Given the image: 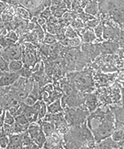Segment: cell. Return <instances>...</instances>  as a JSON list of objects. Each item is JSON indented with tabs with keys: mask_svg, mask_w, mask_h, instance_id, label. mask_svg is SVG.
I'll use <instances>...</instances> for the list:
<instances>
[{
	"mask_svg": "<svg viewBox=\"0 0 124 149\" xmlns=\"http://www.w3.org/2000/svg\"><path fill=\"white\" fill-rule=\"evenodd\" d=\"M113 121L114 120L111 116H107L103 120V121L101 122L96 129L92 130V133L95 141L99 143L102 139L111 135L114 130L115 129V125Z\"/></svg>",
	"mask_w": 124,
	"mask_h": 149,
	"instance_id": "1",
	"label": "cell"
},
{
	"mask_svg": "<svg viewBox=\"0 0 124 149\" xmlns=\"http://www.w3.org/2000/svg\"><path fill=\"white\" fill-rule=\"evenodd\" d=\"M0 54L4 57L8 62L13 60H22V50L20 45L14 44L6 47L0 51Z\"/></svg>",
	"mask_w": 124,
	"mask_h": 149,
	"instance_id": "2",
	"label": "cell"
},
{
	"mask_svg": "<svg viewBox=\"0 0 124 149\" xmlns=\"http://www.w3.org/2000/svg\"><path fill=\"white\" fill-rule=\"evenodd\" d=\"M87 116L86 111L80 109H70L66 113L65 118L70 125H80L84 121Z\"/></svg>",
	"mask_w": 124,
	"mask_h": 149,
	"instance_id": "3",
	"label": "cell"
},
{
	"mask_svg": "<svg viewBox=\"0 0 124 149\" xmlns=\"http://www.w3.org/2000/svg\"><path fill=\"white\" fill-rule=\"evenodd\" d=\"M20 71L18 72H3L0 77V87H8L17 83L20 78Z\"/></svg>",
	"mask_w": 124,
	"mask_h": 149,
	"instance_id": "4",
	"label": "cell"
},
{
	"mask_svg": "<svg viewBox=\"0 0 124 149\" xmlns=\"http://www.w3.org/2000/svg\"><path fill=\"white\" fill-rule=\"evenodd\" d=\"M9 142L6 148H22V137L21 134H13L9 136Z\"/></svg>",
	"mask_w": 124,
	"mask_h": 149,
	"instance_id": "5",
	"label": "cell"
},
{
	"mask_svg": "<svg viewBox=\"0 0 124 149\" xmlns=\"http://www.w3.org/2000/svg\"><path fill=\"white\" fill-rule=\"evenodd\" d=\"M79 30L81 32V37L82 41L84 42V43H91L97 39V37L92 28H88L86 29L79 28Z\"/></svg>",
	"mask_w": 124,
	"mask_h": 149,
	"instance_id": "6",
	"label": "cell"
},
{
	"mask_svg": "<svg viewBox=\"0 0 124 149\" xmlns=\"http://www.w3.org/2000/svg\"><path fill=\"white\" fill-rule=\"evenodd\" d=\"M122 142V141H121ZM119 142H116L114 140H112L111 137H108L106 138L102 139V141H100L98 144L99 145L97 146V148H120V144Z\"/></svg>",
	"mask_w": 124,
	"mask_h": 149,
	"instance_id": "7",
	"label": "cell"
},
{
	"mask_svg": "<svg viewBox=\"0 0 124 149\" xmlns=\"http://www.w3.org/2000/svg\"><path fill=\"white\" fill-rule=\"evenodd\" d=\"M41 130V127L40 124L37 123L36 122H33L29 123V125H28L27 130L26 131H27L28 135H30V138L33 139L37 136V135L40 132Z\"/></svg>",
	"mask_w": 124,
	"mask_h": 149,
	"instance_id": "8",
	"label": "cell"
},
{
	"mask_svg": "<svg viewBox=\"0 0 124 149\" xmlns=\"http://www.w3.org/2000/svg\"><path fill=\"white\" fill-rule=\"evenodd\" d=\"M15 11L18 13L19 17L21 18L24 19L25 20H30L32 18V14L30 13V10L22 6V5L17 6L15 7Z\"/></svg>",
	"mask_w": 124,
	"mask_h": 149,
	"instance_id": "9",
	"label": "cell"
},
{
	"mask_svg": "<svg viewBox=\"0 0 124 149\" xmlns=\"http://www.w3.org/2000/svg\"><path fill=\"white\" fill-rule=\"evenodd\" d=\"M20 5L31 10L41 4L43 0H19Z\"/></svg>",
	"mask_w": 124,
	"mask_h": 149,
	"instance_id": "10",
	"label": "cell"
},
{
	"mask_svg": "<svg viewBox=\"0 0 124 149\" xmlns=\"http://www.w3.org/2000/svg\"><path fill=\"white\" fill-rule=\"evenodd\" d=\"M40 125H41V129H42L43 132L44 133L46 137H48L49 135H50L53 132L55 131V124L52 122H43L42 123L40 124Z\"/></svg>",
	"mask_w": 124,
	"mask_h": 149,
	"instance_id": "11",
	"label": "cell"
},
{
	"mask_svg": "<svg viewBox=\"0 0 124 149\" xmlns=\"http://www.w3.org/2000/svg\"><path fill=\"white\" fill-rule=\"evenodd\" d=\"M63 110L60 99H57L47 107V111L50 113H57L62 112Z\"/></svg>",
	"mask_w": 124,
	"mask_h": 149,
	"instance_id": "12",
	"label": "cell"
},
{
	"mask_svg": "<svg viewBox=\"0 0 124 149\" xmlns=\"http://www.w3.org/2000/svg\"><path fill=\"white\" fill-rule=\"evenodd\" d=\"M24 67V63L22 60H13L8 63V70L11 72H18Z\"/></svg>",
	"mask_w": 124,
	"mask_h": 149,
	"instance_id": "13",
	"label": "cell"
},
{
	"mask_svg": "<svg viewBox=\"0 0 124 149\" xmlns=\"http://www.w3.org/2000/svg\"><path fill=\"white\" fill-rule=\"evenodd\" d=\"M60 43L65 46H70V47H77L80 45L81 43V39L79 37L72 38V39H68V38H65V39L61 40Z\"/></svg>",
	"mask_w": 124,
	"mask_h": 149,
	"instance_id": "14",
	"label": "cell"
},
{
	"mask_svg": "<svg viewBox=\"0 0 124 149\" xmlns=\"http://www.w3.org/2000/svg\"><path fill=\"white\" fill-rule=\"evenodd\" d=\"M85 13L95 16L98 13V3L96 1H92L86 5L85 8Z\"/></svg>",
	"mask_w": 124,
	"mask_h": 149,
	"instance_id": "15",
	"label": "cell"
},
{
	"mask_svg": "<svg viewBox=\"0 0 124 149\" xmlns=\"http://www.w3.org/2000/svg\"><path fill=\"white\" fill-rule=\"evenodd\" d=\"M123 128H116L110 135L112 140L116 142H119L123 141Z\"/></svg>",
	"mask_w": 124,
	"mask_h": 149,
	"instance_id": "16",
	"label": "cell"
},
{
	"mask_svg": "<svg viewBox=\"0 0 124 149\" xmlns=\"http://www.w3.org/2000/svg\"><path fill=\"white\" fill-rule=\"evenodd\" d=\"M33 142L38 146L39 148H43V145H44L46 141V136L43 132L42 129L40 131V132L38 133L35 138L32 139Z\"/></svg>",
	"mask_w": 124,
	"mask_h": 149,
	"instance_id": "17",
	"label": "cell"
},
{
	"mask_svg": "<svg viewBox=\"0 0 124 149\" xmlns=\"http://www.w3.org/2000/svg\"><path fill=\"white\" fill-rule=\"evenodd\" d=\"M24 62L25 64L27 65L28 66L34 65L36 62L35 56H34L33 54H32V52H28L24 56Z\"/></svg>",
	"mask_w": 124,
	"mask_h": 149,
	"instance_id": "18",
	"label": "cell"
},
{
	"mask_svg": "<svg viewBox=\"0 0 124 149\" xmlns=\"http://www.w3.org/2000/svg\"><path fill=\"white\" fill-rule=\"evenodd\" d=\"M1 17L2 19L3 22L5 23L11 22L13 19V14L11 12V10H8V9L6 8L5 10L1 15Z\"/></svg>",
	"mask_w": 124,
	"mask_h": 149,
	"instance_id": "19",
	"label": "cell"
},
{
	"mask_svg": "<svg viewBox=\"0 0 124 149\" xmlns=\"http://www.w3.org/2000/svg\"><path fill=\"white\" fill-rule=\"evenodd\" d=\"M47 112V105L43 101H41V107H40L39 111L37 114V120L44 118Z\"/></svg>",
	"mask_w": 124,
	"mask_h": 149,
	"instance_id": "20",
	"label": "cell"
},
{
	"mask_svg": "<svg viewBox=\"0 0 124 149\" xmlns=\"http://www.w3.org/2000/svg\"><path fill=\"white\" fill-rule=\"evenodd\" d=\"M15 122V116H13L12 114L9 112L8 110H5L4 124H7V125H12Z\"/></svg>",
	"mask_w": 124,
	"mask_h": 149,
	"instance_id": "21",
	"label": "cell"
},
{
	"mask_svg": "<svg viewBox=\"0 0 124 149\" xmlns=\"http://www.w3.org/2000/svg\"><path fill=\"white\" fill-rule=\"evenodd\" d=\"M15 122H17L18 123L24 126L28 125V124L30 123L24 114H19V115L15 116Z\"/></svg>",
	"mask_w": 124,
	"mask_h": 149,
	"instance_id": "22",
	"label": "cell"
},
{
	"mask_svg": "<svg viewBox=\"0 0 124 149\" xmlns=\"http://www.w3.org/2000/svg\"><path fill=\"white\" fill-rule=\"evenodd\" d=\"M8 63L0 54V72H8Z\"/></svg>",
	"mask_w": 124,
	"mask_h": 149,
	"instance_id": "23",
	"label": "cell"
},
{
	"mask_svg": "<svg viewBox=\"0 0 124 149\" xmlns=\"http://www.w3.org/2000/svg\"><path fill=\"white\" fill-rule=\"evenodd\" d=\"M43 42L45 43H47V44H53V43H55L57 41V37L53 35L52 34L48 33L46 34L45 37L43 38Z\"/></svg>",
	"mask_w": 124,
	"mask_h": 149,
	"instance_id": "24",
	"label": "cell"
},
{
	"mask_svg": "<svg viewBox=\"0 0 124 149\" xmlns=\"http://www.w3.org/2000/svg\"><path fill=\"white\" fill-rule=\"evenodd\" d=\"M65 37L68 38V39H72V38H76L79 37H78L77 32H76L72 28L69 27L66 30V32H65Z\"/></svg>",
	"mask_w": 124,
	"mask_h": 149,
	"instance_id": "25",
	"label": "cell"
},
{
	"mask_svg": "<svg viewBox=\"0 0 124 149\" xmlns=\"http://www.w3.org/2000/svg\"><path fill=\"white\" fill-rule=\"evenodd\" d=\"M37 99L35 98L34 96H32V95L28 94V96L26 97V98L24 99V100L22 101L24 103V104H26L27 106H29V107H32V105H33L35 103L37 102Z\"/></svg>",
	"mask_w": 124,
	"mask_h": 149,
	"instance_id": "26",
	"label": "cell"
},
{
	"mask_svg": "<svg viewBox=\"0 0 124 149\" xmlns=\"http://www.w3.org/2000/svg\"><path fill=\"white\" fill-rule=\"evenodd\" d=\"M1 128H2L4 133L6 135H7L8 137L11 136V135L14 134V133H13V131L12 126L11 125H7V124H4V125L2 126V127Z\"/></svg>",
	"mask_w": 124,
	"mask_h": 149,
	"instance_id": "27",
	"label": "cell"
},
{
	"mask_svg": "<svg viewBox=\"0 0 124 149\" xmlns=\"http://www.w3.org/2000/svg\"><path fill=\"white\" fill-rule=\"evenodd\" d=\"M5 37L8 38L9 39H11V41L14 42V43H16L19 39L18 35L17 34V33L14 31V30H10L8 33H6Z\"/></svg>",
	"mask_w": 124,
	"mask_h": 149,
	"instance_id": "28",
	"label": "cell"
},
{
	"mask_svg": "<svg viewBox=\"0 0 124 149\" xmlns=\"http://www.w3.org/2000/svg\"><path fill=\"white\" fill-rule=\"evenodd\" d=\"M95 34L96 35L97 38H99V39H102L103 36V32H104V28H103L102 25L101 24H99L95 28L94 30Z\"/></svg>",
	"mask_w": 124,
	"mask_h": 149,
	"instance_id": "29",
	"label": "cell"
},
{
	"mask_svg": "<svg viewBox=\"0 0 124 149\" xmlns=\"http://www.w3.org/2000/svg\"><path fill=\"white\" fill-rule=\"evenodd\" d=\"M9 142V137L7 135H4L0 137V148H6Z\"/></svg>",
	"mask_w": 124,
	"mask_h": 149,
	"instance_id": "30",
	"label": "cell"
},
{
	"mask_svg": "<svg viewBox=\"0 0 124 149\" xmlns=\"http://www.w3.org/2000/svg\"><path fill=\"white\" fill-rule=\"evenodd\" d=\"M39 16L43 17V18H45L46 20H48V19L50 18L51 16H52V12H51L50 6L46 8L44 10H43V12L40 14Z\"/></svg>",
	"mask_w": 124,
	"mask_h": 149,
	"instance_id": "31",
	"label": "cell"
},
{
	"mask_svg": "<svg viewBox=\"0 0 124 149\" xmlns=\"http://www.w3.org/2000/svg\"><path fill=\"white\" fill-rule=\"evenodd\" d=\"M95 102H96V100H95V99L93 98L92 97H90V98L88 99L86 101V106H88V107L90 110H92L95 108V104H96Z\"/></svg>",
	"mask_w": 124,
	"mask_h": 149,
	"instance_id": "32",
	"label": "cell"
},
{
	"mask_svg": "<svg viewBox=\"0 0 124 149\" xmlns=\"http://www.w3.org/2000/svg\"><path fill=\"white\" fill-rule=\"evenodd\" d=\"M36 18V22L35 23L36 24H37L39 26H41V27H43V26H45L47 22V20L45 18H43V17H41V16H38V17H35Z\"/></svg>",
	"mask_w": 124,
	"mask_h": 149,
	"instance_id": "33",
	"label": "cell"
},
{
	"mask_svg": "<svg viewBox=\"0 0 124 149\" xmlns=\"http://www.w3.org/2000/svg\"><path fill=\"white\" fill-rule=\"evenodd\" d=\"M87 24L88 28H95L97 25L99 24V21L96 19V18L87 21Z\"/></svg>",
	"mask_w": 124,
	"mask_h": 149,
	"instance_id": "34",
	"label": "cell"
},
{
	"mask_svg": "<svg viewBox=\"0 0 124 149\" xmlns=\"http://www.w3.org/2000/svg\"><path fill=\"white\" fill-rule=\"evenodd\" d=\"M0 32H2L4 34H6V24L3 22L2 19H1V15H0Z\"/></svg>",
	"mask_w": 124,
	"mask_h": 149,
	"instance_id": "35",
	"label": "cell"
},
{
	"mask_svg": "<svg viewBox=\"0 0 124 149\" xmlns=\"http://www.w3.org/2000/svg\"><path fill=\"white\" fill-rule=\"evenodd\" d=\"M4 113L5 110H4L1 115H0V128L2 127L4 124Z\"/></svg>",
	"mask_w": 124,
	"mask_h": 149,
	"instance_id": "36",
	"label": "cell"
},
{
	"mask_svg": "<svg viewBox=\"0 0 124 149\" xmlns=\"http://www.w3.org/2000/svg\"><path fill=\"white\" fill-rule=\"evenodd\" d=\"M6 8V6L5 3L0 1V15L2 14V13L5 10Z\"/></svg>",
	"mask_w": 124,
	"mask_h": 149,
	"instance_id": "37",
	"label": "cell"
},
{
	"mask_svg": "<svg viewBox=\"0 0 124 149\" xmlns=\"http://www.w3.org/2000/svg\"><path fill=\"white\" fill-rule=\"evenodd\" d=\"M63 1H64L66 6L70 7L71 6V3L73 1V0H63Z\"/></svg>",
	"mask_w": 124,
	"mask_h": 149,
	"instance_id": "38",
	"label": "cell"
},
{
	"mask_svg": "<svg viewBox=\"0 0 124 149\" xmlns=\"http://www.w3.org/2000/svg\"><path fill=\"white\" fill-rule=\"evenodd\" d=\"M13 0H0V1H2V2L5 3H11L13 2Z\"/></svg>",
	"mask_w": 124,
	"mask_h": 149,
	"instance_id": "39",
	"label": "cell"
},
{
	"mask_svg": "<svg viewBox=\"0 0 124 149\" xmlns=\"http://www.w3.org/2000/svg\"><path fill=\"white\" fill-rule=\"evenodd\" d=\"M5 135L4 133L3 132V130H2V128H0V137H1L2 135Z\"/></svg>",
	"mask_w": 124,
	"mask_h": 149,
	"instance_id": "40",
	"label": "cell"
},
{
	"mask_svg": "<svg viewBox=\"0 0 124 149\" xmlns=\"http://www.w3.org/2000/svg\"><path fill=\"white\" fill-rule=\"evenodd\" d=\"M2 111H2V109H1V107H0V115H1V113H2Z\"/></svg>",
	"mask_w": 124,
	"mask_h": 149,
	"instance_id": "41",
	"label": "cell"
}]
</instances>
